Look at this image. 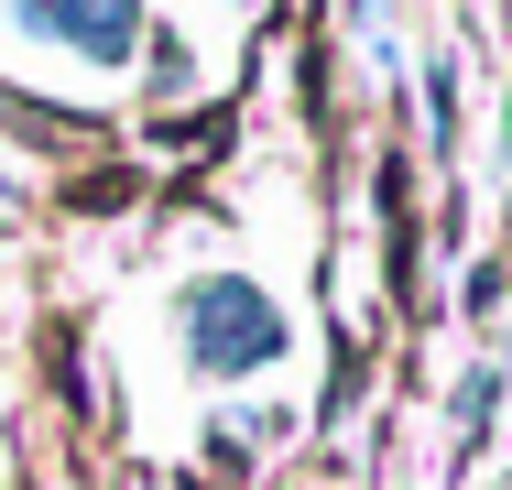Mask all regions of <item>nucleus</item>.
<instances>
[{
    "instance_id": "obj_1",
    "label": "nucleus",
    "mask_w": 512,
    "mask_h": 490,
    "mask_svg": "<svg viewBox=\"0 0 512 490\" xmlns=\"http://www.w3.org/2000/svg\"><path fill=\"white\" fill-rule=\"evenodd\" d=\"M186 360H197L207 382H251V371H273V360H284V305H273L262 284H240V273L186 284Z\"/></svg>"
},
{
    "instance_id": "obj_2",
    "label": "nucleus",
    "mask_w": 512,
    "mask_h": 490,
    "mask_svg": "<svg viewBox=\"0 0 512 490\" xmlns=\"http://www.w3.org/2000/svg\"><path fill=\"white\" fill-rule=\"evenodd\" d=\"M491 392H502V371H469V382H458V447H480V425H491Z\"/></svg>"
}]
</instances>
